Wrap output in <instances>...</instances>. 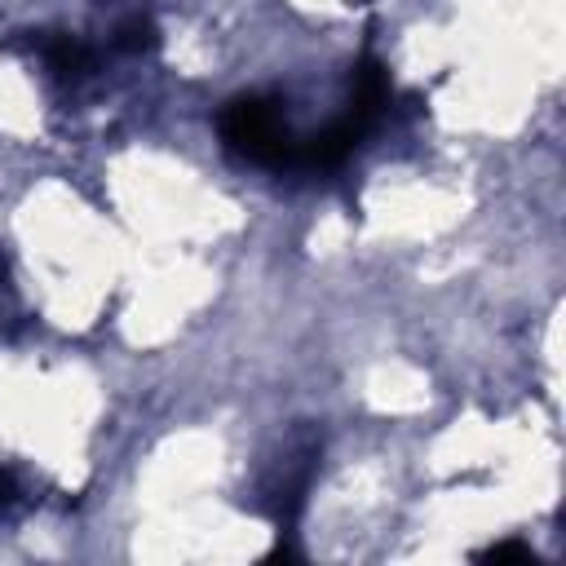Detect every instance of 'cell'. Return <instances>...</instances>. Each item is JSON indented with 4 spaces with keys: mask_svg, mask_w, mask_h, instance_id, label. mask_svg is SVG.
I'll list each match as a JSON object with an SVG mask.
<instances>
[{
    "mask_svg": "<svg viewBox=\"0 0 566 566\" xmlns=\"http://www.w3.org/2000/svg\"><path fill=\"white\" fill-rule=\"evenodd\" d=\"M9 49L40 57V66L57 80V84H80L97 71V49L84 44L71 31H22L18 40H9Z\"/></svg>",
    "mask_w": 566,
    "mask_h": 566,
    "instance_id": "2",
    "label": "cell"
},
{
    "mask_svg": "<svg viewBox=\"0 0 566 566\" xmlns=\"http://www.w3.org/2000/svg\"><path fill=\"white\" fill-rule=\"evenodd\" d=\"M115 49L124 53H155L159 49V27L150 13H128L119 27H115Z\"/></svg>",
    "mask_w": 566,
    "mask_h": 566,
    "instance_id": "3",
    "label": "cell"
},
{
    "mask_svg": "<svg viewBox=\"0 0 566 566\" xmlns=\"http://www.w3.org/2000/svg\"><path fill=\"white\" fill-rule=\"evenodd\" d=\"M226 146L252 164H265V168H296V146L301 137L292 133L283 106L274 97H261V93H243L234 102H226L221 119H217Z\"/></svg>",
    "mask_w": 566,
    "mask_h": 566,
    "instance_id": "1",
    "label": "cell"
},
{
    "mask_svg": "<svg viewBox=\"0 0 566 566\" xmlns=\"http://www.w3.org/2000/svg\"><path fill=\"white\" fill-rule=\"evenodd\" d=\"M13 504H22V478L18 469L0 464V509H13Z\"/></svg>",
    "mask_w": 566,
    "mask_h": 566,
    "instance_id": "5",
    "label": "cell"
},
{
    "mask_svg": "<svg viewBox=\"0 0 566 566\" xmlns=\"http://www.w3.org/2000/svg\"><path fill=\"white\" fill-rule=\"evenodd\" d=\"M478 557H482V562H535V553H531L526 544H517V539H509V544H491V548H482Z\"/></svg>",
    "mask_w": 566,
    "mask_h": 566,
    "instance_id": "4",
    "label": "cell"
}]
</instances>
